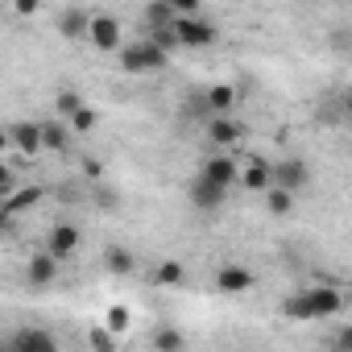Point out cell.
<instances>
[{
  "mask_svg": "<svg viewBox=\"0 0 352 352\" xmlns=\"http://www.w3.org/2000/svg\"><path fill=\"white\" fill-rule=\"evenodd\" d=\"M83 170H87V174H91V179H100V174H104V166H100V162H96V157H87V162H83Z\"/></svg>",
  "mask_w": 352,
  "mask_h": 352,
  "instance_id": "34",
  "label": "cell"
},
{
  "mask_svg": "<svg viewBox=\"0 0 352 352\" xmlns=\"http://www.w3.org/2000/svg\"><path fill=\"white\" fill-rule=\"evenodd\" d=\"M265 212H270V216H290V212H294V191H286V187L274 183V187L265 191Z\"/></svg>",
  "mask_w": 352,
  "mask_h": 352,
  "instance_id": "18",
  "label": "cell"
},
{
  "mask_svg": "<svg viewBox=\"0 0 352 352\" xmlns=\"http://www.w3.org/2000/svg\"><path fill=\"white\" fill-rule=\"evenodd\" d=\"M340 311H344V294L336 286H302L298 294L282 302L286 319H331Z\"/></svg>",
  "mask_w": 352,
  "mask_h": 352,
  "instance_id": "1",
  "label": "cell"
},
{
  "mask_svg": "<svg viewBox=\"0 0 352 352\" xmlns=\"http://www.w3.org/2000/svg\"><path fill=\"white\" fill-rule=\"evenodd\" d=\"M104 265H108V274H116V278H124V274H133V270H137V257H133L129 249H120V245H112V249L104 253Z\"/></svg>",
  "mask_w": 352,
  "mask_h": 352,
  "instance_id": "19",
  "label": "cell"
},
{
  "mask_svg": "<svg viewBox=\"0 0 352 352\" xmlns=\"http://www.w3.org/2000/svg\"><path fill=\"white\" fill-rule=\"evenodd\" d=\"M96 124H100V112H96V108H87V104L71 116V129H75V133H91Z\"/></svg>",
  "mask_w": 352,
  "mask_h": 352,
  "instance_id": "27",
  "label": "cell"
},
{
  "mask_svg": "<svg viewBox=\"0 0 352 352\" xmlns=\"http://www.w3.org/2000/svg\"><path fill=\"white\" fill-rule=\"evenodd\" d=\"M13 191H17V170H13V162H5L0 166V199L13 195Z\"/></svg>",
  "mask_w": 352,
  "mask_h": 352,
  "instance_id": "29",
  "label": "cell"
},
{
  "mask_svg": "<svg viewBox=\"0 0 352 352\" xmlns=\"http://www.w3.org/2000/svg\"><path fill=\"white\" fill-rule=\"evenodd\" d=\"M38 9H42V0H13V13L17 17H34Z\"/></svg>",
  "mask_w": 352,
  "mask_h": 352,
  "instance_id": "31",
  "label": "cell"
},
{
  "mask_svg": "<svg viewBox=\"0 0 352 352\" xmlns=\"http://www.w3.org/2000/svg\"><path fill=\"white\" fill-rule=\"evenodd\" d=\"M348 302H352V290H348Z\"/></svg>",
  "mask_w": 352,
  "mask_h": 352,
  "instance_id": "36",
  "label": "cell"
},
{
  "mask_svg": "<svg viewBox=\"0 0 352 352\" xmlns=\"http://www.w3.org/2000/svg\"><path fill=\"white\" fill-rule=\"evenodd\" d=\"M170 5H174V13H179V17H187V13H199L204 9V0H170Z\"/></svg>",
  "mask_w": 352,
  "mask_h": 352,
  "instance_id": "33",
  "label": "cell"
},
{
  "mask_svg": "<svg viewBox=\"0 0 352 352\" xmlns=\"http://www.w3.org/2000/svg\"><path fill=\"white\" fill-rule=\"evenodd\" d=\"M331 348H344V352H352V323H348V327H340V331L331 336Z\"/></svg>",
  "mask_w": 352,
  "mask_h": 352,
  "instance_id": "32",
  "label": "cell"
},
{
  "mask_svg": "<svg viewBox=\"0 0 352 352\" xmlns=\"http://www.w3.org/2000/svg\"><path fill=\"white\" fill-rule=\"evenodd\" d=\"M199 174H208L212 183H220V187H241V166H236V153L232 149H220V153H212L208 162H204V170Z\"/></svg>",
  "mask_w": 352,
  "mask_h": 352,
  "instance_id": "6",
  "label": "cell"
},
{
  "mask_svg": "<svg viewBox=\"0 0 352 352\" xmlns=\"http://www.w3.org/2000/svg\"><path fill=\"white\" fill-rule=\"evenodd\" d=\"M87 30H91V13H83V9H67L58 17V34L63 38H87Z\"/></svg>",
  "mask_w": 352,
  "mask_h": 352,
  "instance_id": "17",
  "label": "cell"
},
{
  "mask_svg": "<svg viewBox=\"0 0 352 352\" xmlns=\"http://www.w3.org/2000/svg\"><path fill=\"white\" fill-rule=\"evenodd\" d=\"M9 145L17 153H25V157L46 153V129H42V120H13L9 124Z\"/></svg>",
  "mask_w": 352,
  "mask_h": 352,
  "instance_id": "3",
  "label": "cell"
},
{
  "mask_svg": "<svg viewBox=\"0 0 352 352\" xmlns=\"http://www.w3.org/2000/svg\"><path fill=\"white\" fill-rule=\"evenodd\" d=\"M166 63H170V50H162L153 38L149 42H133V46L120 50V67L129 75H149V71H162Z\"/></svg>",
  "mask_w": 352,
  "mask_h": 352,
  "instance_id": "2",
  "label": "cell"
},
{
  "mask_svg": "<svg viewBox=\"0 0 352 352\" xmlns=\"http://www.w3.org/2000/svg\"><path fill=\"white\" fill-rule=\"evenodd\" d=\"M257 286V278H253V270H245V265H224L220 274H216V290L220 294H245V290H253Z\"/></svg>",
  "mask_w": 352,
  "mask_h": 352,
  "instance_id": "15",
  "label": "cell"
},
{
  "mask_svg": "<svg viewBox=\"0 0 352 352\" xmlns=\"http://www.w3.org/2000/svg\"><path fill=\"white\" fill-rule=\"evenodd\" d=\"M87 344H91L96 352H112V348H116V331L104 327V323H96V327L87 331Z\"/></svg>",
  "mask_w": 352,
  "mask_h": 352,
  "instance_id": "24",
  "label": "cell"
},
{
  "mask_svg": "<svg viewBox=\"0 0 352 352\" xmlns=\"http://www.w3.org/2000/svg\"><path fill=\"white\" fill-rule=\"evenodd\" d=\"M38 204H42V187H17L13 195L0 199V220H17L21 212H30Z\"/></svg>",
  "mask_w": 352,
  "mask_h": 352,
  "instance_id": "13",
  "label": "cell"
},
{
  "mask_svg": "<svg viewBox=\"0 0 352 352\" xmlns=\"http://www.w3.org/2000/svg\"><path fill=\"white\" fill-rule=\"evenodd\" d=\"M241 187H245V191H257V195H265V191L274 187V162H265V157H253V162L241 170Z\"/></svg>",
  "mask_w": 352,
  "mask_h": 352,
  "instance_id": "14",
  "label": "cell"
},
{
  "mask_svg": "<svg viewBox=\"0 0 352 352\" xmlns=\"http://www.w3.org/2000/svg\"><path fill=\"white\" fill-rule=\"evenodd\" d=\"M187 199H191L195 212H220L224 199H228V187H220V183L208 179V174H199V179H191V187H187Z\"/></svg>",
  "mask_w": 352,
  "mask_h": 352,
  "instance_id": "5",
  "label": "cell"
},
{
  "mask_svg": "<svg viewBox=\"0 0 352 352\" xmlns=\"http://www.w3.org/2000/svg\"><path fill=\"white\" fill-rule=\"evenodd\" d=\"M91 204H96V208H104V212H112V208L120 204V195H116L112 187H104V183L96 179V191H91Z\"/></svg>",
  "mask_w": 352,
  "mask_h": 352,
  "instance_id": "28",
  "label": "cell"
},
{
  "mask_svg": "<svg viewBox=\"0 0 352 352\" xmlns=\"http://www.w3.org/2000/svg\"><path fill=\"white\" fill-rule=\"evenodd\" d=\"M157 282H162V286H183V282H187V270H183L179 261H162V265H157Z\"/></svg>",
  "mask_w": 352,
  "mask_h": 352,
  "instance_id": "26",
  "label": "cell"
},
{
  "mask_svg": "<svg viewBox=\"0 0 352 352\" xmlns=\"http://www.w3.org/2000/svg\"><path fill=\"white\" fill-rule=\"evenodd\" d=\"M9 352H58V340L46 327H21L9 336Z\"/></svg>",
  "mask_w": 352,
  "mask_h": 352,
  "instance_id": "12",
  "label": "cell"
},
{
  "mask_svg": "<svg viewBox=\"0 0 352 352\" xmlns=\"http://www.w3.org/2000/svg\"><path fill=\"white\" fill-rule=\"evenodd\" d=\"M87 38H91L96 50L112 54V50H120V21H116L112 13H91V30H87Z\"/></svg>",
  "mask_w": 352,
  "mask_h": 352,
  "instance_id": "8",
  "label": "cell"
},
{
  "mask_svg": "<svg viewBox=\"0 0 352 352\" xmlns=\"http://www.w3.org/2000/svg\"><path fill=\"white\" fill-rule=\"evenodd\" d=\"M153 348H162V352H183L187 340H183V331H174V327H157L153 331Z\"/></svg>",
  "mask_w": 352,
  "mask_h": 352,
  "instance_id": "23",
  "label": "cell"
},
{
  "mask_svg": "<svg viewBox=\"0 0 352 352\" xmlns=\"http://www.w3.org/2000/svg\"><path fill=\"white\" fill-rule=\"evenodd\" d=\"M344 112H348V116H352V87H348V91H344Z\"/></svg>",
  "mask_w": 352,
  "mask_h": 352,
  "instance_id": "35",
  "label": "cell"
},
{
  "mask_svg": "<svg viewBox=\"0 0 352 352\" xmlns=\"http://www.w3.org/2000/svg\"><path fill=\"white\" fill-rule=\"evenodd\" d=\"M179 21V13H174V5L170 0H149V9H145V25L153 30V25H174Z\"/></svg>",
  "mask_w": 352,
  "mask_h": 352,
  "instance_id": "21",
  "label": "cell"
},
{
  "mask_svg": "<svg viewBox=\"0 0 352 352\" xmlns=\"http://www.w3.org/2000/svg\"><path fill=\"white\" fill-rule=\"evenodd\" d=\"M42 129H46V149L50 153H67L71 149V120H63V116H54V120H42Z\"/></svg>",
  "mask_w": 352,
  "mask_h": 352,
  "instance_id": "16",
  "label": "cell"
},
{
  "mask_svg": "<svg viewBox=\"0 0 352 352\" xmlns=\"http://www.w3.org/2000/svg\"><path fill=\"white\" fill-rule=\"evenodd\" d=\"M274 183L298 195V191L311 183V166H307L302 157H282V162H274Z\"/></svg>",
  "mask_w": 352,
  "mask_h": 352,
  "instance_id": "9",
  "label": "cell"
},
{
  "mask_svg": "<svg viewBox=\"0 0 352 352\" xmlns=\"http://www.w3.org/2000/svg\"><path fill=\"white\" fill-rule=\"evenodd\" d=\"M208 100H212V112H232L236 108V87L232 83H208Z\"/></svg>",
  "mask_w": 352,
  "mask_h": 352,
  "instance_id": "20",
  "label": "cell"
},
{
  "mask_svg": "<svg viewBox=\"0 0 352 352\" xmlns=\"http://www.w3.org/2000/svg\"><path fill=\"white\" fill-rule=\"evenodd\" d=\"M208 137H212L216 149H236L241 137H245V129H241V120H232V112H216L208 120Z\"/></svg>",
  "mask_w": 352,
  "mask_h": 352,
  "instance_id": "10",
  "label": "cell"
},
{
  "mask_svg": "<svg viewBox=\"0 0 352 352\" xmlns=\"http://www.w3.org/2000/svg\"><path fill=\"white\" fill-rule=\"evenodd\" d=\"M129 323H133L129 307H120V302H116V307H108V327H112V331H124Z\"/></svg>",
  "mask_w": 352,
  "mask_h": 352,
  "instance_id": "30",
  "label": "cell"
},
{
  "mask_svg": "<svg viewBox=\"0 0 352 352\" xmlns=\"http://www.w3.org/2000/svg\"><path fill=\"white\" fill-rule=\"evenodd\" d=\"M79 241H83V236H79V228H75L71 220H58V224L46 232V249H50L58 261L75 257V253H79Z\"/></svg>",
  "mask_w": 352,
  "mask_h": 352,
  "instance_id": "11",
  "label": "cell"
},
{
  "mask_svg": "<svg viewBox=\"0 0 352 352\" xmlns=\"http://www.w3.org/2000/svg\"><path fill=\"white\" fill-rule=\"evenodd\" d=\"M58 257L50 253V249H42V253H34L30 261H25V282L34 286V290H46V286H54L58 282Z\"/></svg>",
  "mask_w": 352,
  "mask_h": 352,
  "instance_id": "7",
  "label": "cell"
},
{
  "mask_svg": "<svg viewBox=\"0 0 352 352\" xmlns=\"http://www.w3.org/2000/svg\"><path fill=\"white\" fill-rule=\"evenodd\" d=\"M79 108H83V96H79L75 87H63V91L54 96V112H58L63 120H71V116H75Z\"/></svg>",
  "mask_w": 352,
  "mask_h": 352,
  "instance_id": "22",
  "label": "cell"
},
{
  "mask_svg": "<svg viewBox=\"0 0 352 352\" xmlns=\"http://www.w3.org/2000/svg\"><path fill=\"white\" fill-rule=\"evenodd\" d=\"M174 30H179V42H183V46H191V50H204V46H212V42H216V25H212L208 17H199V13L179 17V21H174Z\"/></svg>",
  "mask_w": 352,
  "mask_h": 352,
  "instance_id": "4",
  "label": "cell"
},
{
  "mask_svg": "<svg viewBox=\"0 0 352 352\" xmlns=\"http://www.w3.org/2000/svg\"><path fill=\"white\" fill-rule=\"evenodd\" d=\"M327 46H331L336 54H344V58H352V25H336V30L327 34Z\"/></svg>",
  "mask_w": 352,
  "mask_h": 352,
  "instance_id": "25",
  "label": "cell"
}]
</instances>
